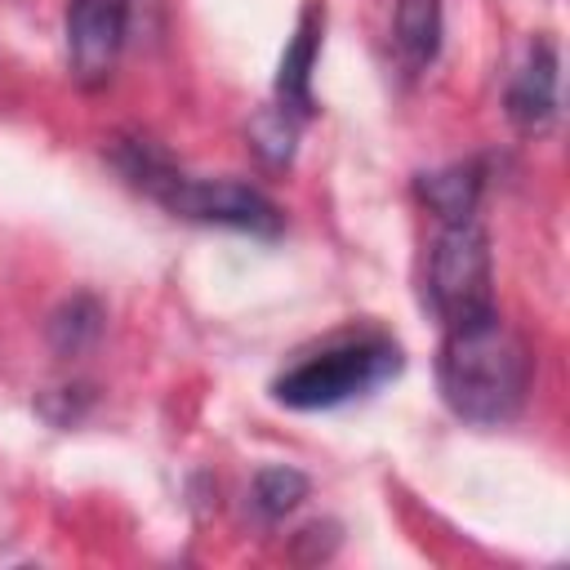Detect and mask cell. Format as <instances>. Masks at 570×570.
<instances>
[{
    "label": "cell",
    "instance_id": "cell-2",
    "mask_svg": "<svg viewBox=\"0 0 570 570\" xmlns=\"http://www.w3.org/2000/svg\"><path fill=\"white\" fill-rule=\"evenodd\" d=\"M396 370H401V347L383 334H361L289 365L272 383V396L289 410H330L352 396H365L370 387L387 383Z\"/></svg>",
    "mask_w": 570,
    "mask_h": 570
},
{
    "label": "cell",
    "instance_id": "cell-7",
    "mask_svg": "<svg viewBox=\"0 0 570 570\" xmlns=\"http://www.w3.org/2000/svg\"><path fill=\"white\" fill-rule=\"evenodd\" d=\"M321 27H325V9L307 4L298 27H294V40L281 53L276 98H281V111H289V116L312 111V67H316V49H321Z\"/></svg>",
    "mask_w": 570,
    "mask_h": 570
},
{
    "label": "cell",
    "instance_id": "cell-14",
    "mask_svg": "<svg viewBox=\"0 0 570 570\" xmlns=\"http://www.w3.org/2000/svg\"><path fill=\"white\" fill-rule=\"evenodd\" d=\"M303 543H312V552H303V561H321V557H330L334 552V543H338V534H334V525L325 521H316V525H307V530H298V539H294V548H303Z\"/></svg>",
    "mask_w": 570,
    "mask_h": 570
},
{
    "label": "cell",
    "instance_id": "cell-10",
    "mask_svg": "<svg viewBox=\"0 0 570 570\" xmlns=\"http://www.w3.org/2000/svg\"><path fill=\"white\" fill-rule=\"evenodd\" d=\"M102 334V303L94 294H71L49 316V343L58 356H80Z\"/></svg>",
    "mask_w": 570,
    "mask_h": 570
},
{
    "label": "cell",
    "instance_id": "cell-9",
    "mask_svg": "<svg viewBox=\"0 0 570 570\" xmlns=\"http://www.w3.org/2000/svg\"><path fill=\"white\" fill-rule=\"evenodd\" d=\"M392 36L410 67H428L441 49V0H396Z\"/></svg>",
    "mask_w": 570,
    "mask_h": 570
},
{
    "label": "cell",
    "instance_id": "cell-5",
    "mask_svg": "<svg viewBox=\"0 0 570 570\" xmlns=\"http://www.w3.org/2000/svg\"><path fill=\"white\" fill-rule=\"evenodd\" d=\"M129 0H71L67 4V62L85 89L107 85L125 45Z\"/></svg>",
    "mask_w": 570,
    "mask_h": 570
},
{
    "label": "cell",
    "instance_id": "cell-3",
    "mask_svg": "<svg viewBox=\"0 0 570 570\" xmlns=\"http://www.w3.org/2000/svg\"><path fill=\"white\" fill-rule=\"evenodd\" d=\"M428 298L441 312L445 325L494 312V289H490V236L468 218V223H445V232L432 245L428 263Z\"/></svg>",
    "mask_w": 570,
    "mask_h": 570
},
{
    "label": "cell",
    "instance_id": "cell-13",
    "mask_svg": "<svg viewBox=\"0 0 570 570\" xmlns=\"http://www.w3.org/2000/svg\"><path fill=\"white\" fill-rule=\"evenodd\" d=\"M249 142L267 165H289L294 156V116L281 107H267L249 120Z\"/></svg>",
    "mask_w": 570,
    "mask_h": 570
},
{
    "label": "cell",
    "instance_id": "cell-11",
    "mask_svg": "<svg viewBox=\"0 0 570 570\" xmlns=\"http://www.w3.org/2000/svg\"><path fill=\"white\" fill-rule=\"evenodd\" d=\"M111 160H116L120 174H125L134 187H142L147 196H160V187L178 174V169L169 165V156H165L151 138H116V142H111Z\"/></svg>",
    "mask_w": 570,
    "mask_h": 570
},
{
    "label": "cell",
    "instance_id": "cell-12",
    "mask_svg": "<svg viewBox=\"0 0 570 570\" xmlns=\"http://www.w3.org/2000/svg\"><path fill=\"white\" fill-rule=\"evenodd\" d=\"M303 499H307V476L298 468L276 463V468H263L254 476V508L263 517H272V521L285 517V512H294Z\"/></svg>",
    "mask_w": 570,
    "mask_h": 570
},
{
    "label": "cell",
    "instance_id": "cell-6",
    "mask_svg": "<svg viewBox=\"0 0 570 570\" xmlns=\"http://www.w3.org/2000/svg\"><path fill=\"white\" fill-rule=\"evenodd\" d=\"M557 45L534 40L521 71L508 85V120L525 134H543L557 120Z\"/></svg>",
    "mask_w": 570,
    "mask_h": 570
},
{
    "label": "cell",
    "instance_id": "cell-1",
    "mask_svg": "<svg viewBox=\"0 0 570 570\" xmlns=\"http://www.w3.org/2000/svg\"><path fill=\"white\" fill-rule=\"evenodd\" d=\"M530 374H534V356L499 312H481L445 325L436 383L459 419L485 428L508 423L525 405Z\"/></svg>",
    "mask_w": 570,
    "mask_h": 570
},
{
    "label": "cell",
    "instance_id": "cell-4",
    "mask_svg": "<svg viewBox=\"0 0 570 570\" xmlns=\"http://www.w3.org/2000/svg\"><path fill=\"white\" fill-rule=\"evenodd\" d=\"M169 214L191 218V223H218V227H236V232H254V236H276L285 214L249 183L236 178H187L174 174L160 196H156Z\"/></svg>",
    "mask_w": 570,
    "mask_h": 570
},
{
    "label": "cell",
    "instance_id": "cell-8",
    "mask_svg": "<svg viewBox=\"0 0 570 570\" xmlns=\"http://www.w3.org/2000/svg\"><path fill=\"white\" fill-rule=\"evenodd\" d=\"M481 165L476 160H459V165H441L432 174L414 178L419 200L441 218V223H468L476 200H481Z\"/></svg>",
    "mask_w": 570,
    "mask_h": 570
}]
</instances>
